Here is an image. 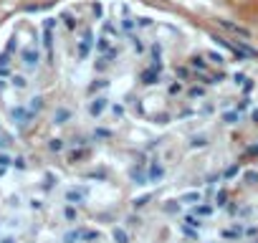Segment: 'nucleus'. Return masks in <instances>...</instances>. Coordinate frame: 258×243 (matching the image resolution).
I'll return each mask as SVG.
<instances>
[{"label":"nucleus","mask_w":258,"mask_h":243,"mask_svg":"<svg viewBox=\"0 0 258 243\" xmlns=\"http://www.w3.org/2000/svg\"><path fill=\"white\" fill-rule=\"evenodd\" d=\"M0 91H3V81H0Z\"/></svg>","instance_id":"bf43d9fd"},{"label":"nucleus","mask_w":258,"mask_h":243,"mask_svg":"<svg viewBox=\"0 0 258 243\" xmlns=\"http://www.w3.org/2000/svg\"><path fill=\"white\" fill-rule=\"evenodd\" d=\"M180 91H182V84H180V81H177V84H170V97H177Z\"/></svg>","instance_id":"4c0bfd02"},{"label":"nucleus","mask_w":258,"mask_h":243,"mask_svg":"<svg viewBox=\"0 0 258 243\" xmlns=\"http://www.w3.org/2000/svg\"><path fill=\"white\" fill-rule=\"evenodd\" d=\"M64 197H66V203H71V205H81V203H86V197H89V188H86V185L69 188V190L64 193Z\"/></svg>","instance_id":"7ed1b4c3"},{"label":"nucleus","mask_w":258,"mask_h":243,"mask_svg":"<svg viewBox=\"0 0 258 243\" xmlns=\"http://www.w3.org/2000/svg\"><path fill=\"white\" fill-rule=\"evenodd\" d=\"M251 117H253V122H256V124H258V109H256V112H253Z\"/></svg>","instance_id":"13d9d810"},{"label":"nucleus","mask_w":258,"mask_h":243,"mask_svg":"<svg viewBox=\"0 0 258 243\" xmlns=\"http://www.w3.org/2000/svg\"><path fill=\"white\" fill-rule=\"evenodd\" d=\"M10 84H13V89H18V91L28 89V79L23 73H10Z\"/></svg>","instance_id":"f8f14e48"},{"label":"nucleus","mask_w":258,"mask_h":243,"mask_svg":"<svg viewBox=\"0 0 258 243\" xmlns=\"http://www.w3.org/2000/svg\"><path fill=\"white\" fill-rule=\"evenodd\" d=\"M61 21H64V23H66L71 30L76 28V21H73V15H71V13H64V15H61Z\"/></svg>","instance_id":"c756f323"},{"label":"nucleus","mask_w":258,"mask_h":243,"mask_svg":"<svg viewBox=\"0 0 258 243\" xmlns=\"http://www.w3.org/2000/svg\"><path fill=\"white\" fill-rule=\"evenodd\" d=\"M238 172H240V165H231V167H228V170H225V177L231 180V177H235Z\"/></svg>","instance_id":"2f4dec72"},{"label":"nucleus","mask_w":258,"mask_h":243,"mask_svg":"<svg viewBox=\"0 0 258 243\" xmlns=\"http://www.w3.org/2000/svg\"><path fill=\"white\" fill-rule=\"evenodd\" d=\"M140 79H142V84H144V86H155V84L160 81V71L149 66V69H144V71H142Z\"/></svg>","instance_id":"6e6552de"},{"label":"nucleus","mask_w":258,"mask_h":243,"mask_svg":"<svg viewBox=\"0 0 258 243\" xmlns=\"http://www.w3.org/2000/svg\"><path fill=\"white\" fill-rule=\"evenodd\" d=\"M96 51H99V53H106V51H112V41L106 38V36H101V38H99V43H96Z\"/></svg>","instance_id":"5701e85b"},{"label":"nucleus","mask_w":258,"mask_h":243,"mask_svg":"<svg viewBox=\"0 0 258 243\" xmlns=\"http://www.w3.org/2000/svg\"><path fill=\"white\" fill-rule=\"evenodd\" d=\"M0 243H18L15 236H0Z\"/></svg>","instance_id":"09e8293b"},{"label":"nucleus","mask_w":258,"mask_h":243,"mask_svg":"<svg viewBox=\"0 0 258 243\" xmlns=\"http://www.w3.org/2000/svg\"><path fill=\"white\" fill-rule=\"evenodd\" d=\"M48 149L56 152V155H58V152H64V140H58V137H56V140H51L48 142Z\"/></svg>","instance_id":"bb28decb"},{"label":"nucleus","mask_w":258,"mask_h":243,"mask_svg":"<svg viewBox=\"0 0 258 243\" xmlns=\"http://www.w3.org/2000/svg\"><path fill=\"white\" fill-rule=\"evenodd\" d=\"M248 155H258V145H253V147H248Z\"/></svg>","instance_id":"4d7b16f0"},{"label":"nucleus","mask_w":258,"mask_h":243,"mask_svg":"<svg viewBox=\"0 0 258 243\" xmlns=\"http://www.w3.org/2000/svg\"><path fill=\"white\" fill-rule=\"evenodd\" d=\"M205 94V89H200V86H195V89H190V97L192 99H197V97H203Z\"/></svg>","instance_id":"a19ab883"},{"label":"nucleus","mask_w":258,"mask_h":243,"mask_svg":"<svg viewBox=\"0 0 258 243\" xmlns=\"http://www.w3.org/2000/svg\"><path fill=\"white\" fill-rule=\"evenodd\" d=\"M218 25H220V28H225L228 33H235L238 38H246V41H251V30H248V28H243V25H238V23H233V21L218 18Z\"/></svg>","instance_id":"20e7f679"},{"label":"nucleus","mask_w":258,"mask_h":243,"mask_svg":"<svg viewBox=\"0 0 258 243\" xmlns=\"http://www.w3.org/2000/svg\"><path fill=\"white\" fill-rule=\"evenodd\" d=\"M233 81H235V84H243L246 79H243V73H235V76H233Z\"/></svg>","instance_id":"864d4df0"},{"label":"nucleus","mask_w":258,"mask_h":243,"mask_svg":"<svg viewBox=\"0 0 258 243\" xmlns=\"http://www.w3.org/2000/svg\"><path fill=\"white\" fill-rule=\"evenodd\" d=\"M256 180H258V172H246V182H248V185H253Z\"/></svg>","instance_id":"c03bdc74"},{"label":"nucleus","mask_w":258,"mask_h":243,"mask_svg":"<svg viewBox=\"0 0 258 243\" xmlns=\"http://www.w3.org/2000/svg\"><path fill=\"white\" fill-rule=\"evenodd\" d=\"M248 106H251V101H248V99H243V101L238 104V112H246V109H248Z\"/></svg>","instance_id":"49530a36"},{"label":"nucleus","mask_w":258,"mask_h":243,"mask_svg":"<svg viewBox=\"0 0 258 243\" xmlns=\"http://www.w3.org/2000/svg\"><path fill=\"white\" fill-rule=\"evenodd\" d=\"M43 46H46V56L51 61L53 58V30L51 28H43Z\"/></svg>","instance_id":"1a4fd4ad"},{"label":"nucleus","mask_w":258,"mask_h":243,"mask_svg":"<svg viewBox=\"0 0 258 243\" xmlns=\"http://www.w3.org/2000/svg\"><path fill=\"white\" fill-rule=\"evenodd\" d=\"M91 43H94V33H91V30L86 28V30H84V41L79 43V58H81V61L89 56V51H91Z\"/></svg>","instance_id":"39448f33"},{"label":"nucleus","mask_w":258,"mask_h":243,"mask_svg":"<svg viewBox=\"0 0 258 243\" xmlns=\"http://www.w3.org/2000/svg\"><path fill=\"white\" fill-rule=\"evenodd\" d=\"M86 157H89V149L81 147V149H73V152H71V155H69V162L76 165V162H81V160H86Z\"/></svg>","instance_id":"f3484780"},{"label":"nucleus","mask_w":258,"mask_h":243,"mask_svg":"<svg viewBox=\"0 0 258 243\" xmlns=\"http://www.w3.org/2000/svg\"><path fill=\"white\" fill-rule=\"evenodd\" d=\"M25 106H28V109H30V112H33V114H38V112L43 109V97H30Z\"/></svg>","instance_id":"dca6fc26"},{"label":"nucleus","mask_w":258,"mask_h":243,"mask_svg":"<svg viewBox=\"0 0 258 243\" xmlns=\"http://www.w3.org/2000/svg\"><path fill=\"white\" fill-rule=\"evenodd\" d=\"M190 69H195V71H205L208 69V64H205V61H203V56H190Z\"/></svg>","instance_id":"6ab92c4d"},{"label":"nucleus","mask_w":258,"mask_h":243,"mask_svg":"<svg viewBox=\"0 0 258 243\" xmlns=\"http://www.w3.org/2000/svg\"><path fill=\"white\" fill-rule=\"evenodd\" d=\"M104 109H106V99H104V97H96V99L89 101V114H91V117H101Z\"/></svg>","instance_id":"0eeeda50"},{"label":"nucleus","mask_w":258,"mask_h":243,"mask_svg":"<svg viewBox=\"0 0 258 243\" xmlns=\"http://www.w3.org/2000/svg\"><path fill=\"white\" fill-rule=\"evenodd\" d=\"M64 216H66V220H71V223H73L76 218H79V213H76V208H73V205L69 203V205L64 208Z\"/></svg>","instance_id":"a878e982"},{"label":"nucleus","mask_w":258,"mask_h":243,"mask_svg":"<svg viewBox=\"0 0 258 243\" xmlns=\"http://www.w3.org/2000/svg\"><path fill=\"white\" fill-rule=\"evenodd\" d=\"M106 86H109V81H104V79H96L94 84L89 86V94H94V91H99V89H106Z\"/></svg>","instance_id":"cd10ccee"},{"label":"nucleus","mask_w":258,"mask_h":243,"mask_svg":"<svg viewBox=\"0 0 258 243\" xmlns=\"http://www.w3.org/2000/svg\"><path fill=\"white\" fill-rule=\"evenodd\" d=\"M121 114H124V106H121V104H114V117H121Z\"/></svg>","instance_id":"8fccbe9b"},{"label":"nucleus","mask_w":258,"mask_h":243,"mask_svg":"<svg viewBox=\"0 0 258 243\" xmlns=\"http://www.w3.org/2000/svg\"><path fill=\"white\" fill-rule=\"evenodd\" d=\"M104 33H106V36H114V33H117V28H114L112 23H104Z\"/></svg>","instance_id":"37998d69"},{"label":"nucleus","mask_w":258,"mask_h":243,"mask_svg":"<svg viewBox=\"0 0 258 243\" xmlns=\"http://www.w3.org/2000/svg\"><path fill=\"white\" fill-rule=\"evenodd\" d=\"M112 238H114V243H129V236H127V231H124V228H114Z\"/></svg>","instance_id":"aec40b11"},{"label":"nucleus","mask_w":258,"mask_h":243,"mask_svg":"<svg viewBox=\"0 0 258 243\" xmlns=\"http://www.w3.org/2000/svg\"><path fill=\"white\" fill-rule=\"evenodd\" d=\"M3 76H10V53L8 51L0 53V79Z\"/></svg>","instance_id":"9b49d317"},{"label":"nucleus","mask_w":258,"mask_h":243,"mask_svg":"<svg viewBox=\"0 0 258 243\" xmlns=\"http://www.w3.org/2000/svg\"><path fill=\"white\" fill-rule=\"evenodd\" d=\"M129 177L134 180V185H147V175H144V170H137V167H132V170H129Z\"/></svg>","instance_id":"ddd939ff"},{"label":"nucleus","mask_w":258,"mask_h":243,"mask_svg":"<svg viewBox=\"0 0 258 243\" xmlns=\"http://www.w3.org/2000/svg\"><path fill=\"white\" fill-rule=\"evenodd\" d=\"M81 241H99V233H96V231H84Z\"/></svg>","instance_id":"72a5a7b5"},{"label":"nucleus","mask_w":258,"mask_h":243,"mask_svg":"<svg viewBox=\"0 0 258 243\" xmlns=\"http://www.w3.org/2000/svg\"><path fill=\"white\" fill-rule=\"evenodd\" d=\"M81 236H84V228H76V231H69V233L64 236V243H79V241H81Z\"/></svg>","instance_id":"a211bd4d"},{"label":"nucleus","mask_w":258,"mask_h":243,"mask_svg":"<svg viewBox=\"0 0 258 243\" xmlns=\"http://www.w3.org/2000/svg\"><path fill=\"white\" fill-rule=\"evenodd\" d=\"M21 61H23V66L28 71H36L38 64H41V51H38V46L36 43H28L23 46V51H21Z\"/></svg>","instance_id":"f257e3e1"},{"label":"nucleus","mask_w":258,"mask_h":243,"mask_svg":"<svg viewBox=\"0 0 258 243\" xmlns=\"http://www.w3.org/2000/svg\"><path fill=\"white\" fill-rule=\"evenodd\" d=\"M215 205H218V208H225V205H228V190H218V195H215Z\"/></svg>","instance_id":"393cba45"},{"label":"nucleus","mask_w":258,"mask_h":243,"mask_svg":"<svg viewBox=\"0 0 258 243\" xmlns=\"http://www.w3.org/2000/svg\"><path fill=\"white\" fill-rule=\"evenodd\" d=\"M208 58H210V61H215V64H225V58H223L220 53H215V51H212V53H208Z\"/></svg>","instance_id":"58836bf2"},{"label":"nucleus","mask_w":258,"mask_h":243,"mask_svg":"<svg viewBox=\"0 0 258 243\" xmlns=\"http://www.w3.org/2000/svg\"><path fill=\"white\" fill-rule=\"evenodd\" d=\"M10 117H13V122H15L18 127H28L30 122H33V117H36V114L30 112L28 106L18 104V106H13V109H10Z\"/></svg>","instance_id":"f03ea898"},{"label":"nucleus","mask_w":258,"mask_h":243,"mask_svg":"<svg viewBox=\"0 0 258 243\" xmlns=\"http://www.w3.org/2000/svg\"><path fill=\"white\" fill-rule=\"evenodd\" d=\"M10 145V134H0V147H8Z\"/></svg>","instance_id":"a18cd8bd"},{"label":"nucleus","mask_w":258,"mask_h":243,"mask_svg":"<svg viewBox=\"0 0 258 243\" xmlns=\"http://www.w3.org/2000/svg\"><path fill=\"white\" fill-rule=\"evenodd\" d=\"M175 73L180 76L182 81H185V79H188V73H190V69H188V66H180V69H175Z\"/></svg>","instance_id":"c9c22d12"},{"label":"nucleus","mask_w":258,"mask_h":243,"mask_svg":"<svg viewBox=\"0 0 258 243\" xmlns=\"http://www.w3.org/2000/svg\"><path fill=\"white\" fill-rule=\"evenodd\" d=\"M94 137H99V140H106V137H112V132H109V129H96Z\"/></svg>","instance_id":"ea45409f"},{"label":"nucleus","mask_w":258,"mask_h":243,"mask_svg":"<svg viewBox=\"0 0 258 243\" xmlns=\"http://www.w3.org/2000/svg\"><path fill=\"white\" fill-rule=\"evenodd\" d=\"M185 223H188L190 228H195V231H200V228H203V220H200V216H195V213H190V216L185 218Z\"/></svg>","instance_id":"412c9836"},{"label":"nucleus","mask_w":258,"mask_h":243,"mask_svg":"<svg viewBox=\"0 0 258 243\" xmlns=\"http://www.w3.org/2000/svg\"><path fill=\"white\" fill-rule=\"evenodd\" d=\"M253 243H258V238H256V241H253Z\"/></svg>","instance_id":"680f3d73"},{"label":"nucleus","mask_w":258,"mask_h":243,"mask_svg":"<svg viewBox=\"0 0 258 243\" xmlns=\"http://www.w3.org/2000/svg\"><path fill=\"white\" fill-rule=\"evenodd\" d=\"M129 41H132V49H134L137 53H144V43H142L140 38H137V36H132Z\"/></svg>","instance_id":"c85d7f7f"},{"label":"nucleus","mask_w":258,"mask_h":243,"mask_svg":"<svg viewBox=\"0 0 258 243\" xmlns=\"http://www.w3.org/2000/svg\"><path fill=\"white\" fill-rule=\"evenodd\" d=\"M132 28H134V21H132V18H124V21H121V30H127V33H129Z\"/></svg>","instance_id":"e433bc0d"},{"label":"nucleus","mask_w":258,"mask_h":243,"mask_svg":"<svg viewBox=\"0 0 258 243\" xmlns=\"http://www.w3.org/2000/svg\"><path fill=\"white\" fill-rule=\"evenodd\" d=\"M30 208H33V210H41V200H30Z\"/></svg>","instance_id":"6e6d98bb"},{"label":"nucleus","mask_w":258,"mask_h":243,"mask_svg":"<svg viewBox=\"0 0 258 243\" xmlns=\"http://www.w3.org/2000/svg\"><path fill=\"white\" fill-rule=\"evenodd\" d=\"M140 25L147 28V25H152V21H149V18H140Z\"/></svg>","instance_id":"5fc2aeb1"},{"label":"nucleus","mask_w":258,"mask_h":243,"mask_svg":"<svg viewBox=\"0 0 258 243\" xmlns=\"http://www.w3.org/2000/svg\"><path fill=\"white\" fill-rule=\"evenodd\" d=\"M127 223H129V225H140L142 220H140V218H134V216H129V218H127Z\"/></svg>","instance_id":"603ef678"},{"label":"nucleus","mask_w":258,"mask_h":243,"mask_svg":"<svg viewBox=\"0 0 258 243\" xmlns=\"http://www.w3.org/2000/svg\"><path fill=\"white\" fill-rule=\"evenodd\" d=\"M91 13H94V18H101V15H104V5L99 3V0H96L94 5H91Z\"/></svg>","instance_id":"7c9ffc66"},{"label":"nucleus","mask_w":258,"mask_h":243,"mask_svg":"<svg viewBox=\"0 0 258 243\" xmlns=\"http://www.w3.org/2000/svg\"><path fill=\"white\" fill-rule=\"evenodd\" d=\"M192 213H195V216H200V218H208V216H212V205H208V203L200 200V205L195 203V210Z\"/></svg>","instance_id":"4468645a"},{"label":"nucleus","mask_w":258,"mask_h":243,"mask_svg":"<svg viewBox=\"0 0 258 243\" xmlns=\"http://www.w3.org/2000/svg\"><path fill=\"white\" fill-rule=\"evenodd\" d=\"M190 147H208V137H205V134L190 137Z\"/></svg>","instance_id":"4be33fe9"},{"label":"nucleus","mask_w":258,"mask_h":243,"mask_svg":"<svg viewBox=\"0 0 258 243\" xmlns=\"http://www.w3.org/2000/svg\"><path fill=\"white\" fill-rule=\"evenodd\" d=\"M223 122L225 124H235V122H240V112L235 109V112H225L223 114Z\"/></svg>","instance_id":"b1692460"},{"label":"nucleus","mask_w":258,"mask_h":243,"mask_svg":"<svg viewBox=\"0 0 258 243\" xmlns=\"http://www.w3.org/2000/svg\"><path fill=\"white\" fill-rule=\"evenodd\" d=\"M15 49H18V43H15V38H10V43H8V49H5V51H8V53H13Z\"/></svg>","instance_id":"3c124183"},{"label":"nucleus","mask_w":258,"mask_h":243,"mask_svg":"<svg viewBox=\"0 0 258 243\" xmlns=\"http://www.w3.org/2000/svg\"><path fill=\"white\" fill-rule=\"evenodd\" d=\"M147 177H149L152 182L162 180V177H164V167H162V165H152V167H149V175H147Z\"/></svg>","instance_id":"2eb2a0df"},{"label":"nucleus","mask_w":258,"mask_h":243,"mask_svg":"<svg viewBox=\"0 0 258 243\" xmlns=\"http://www.w3.org/2000/svg\"><path fill=\"white\" fill-rule=\"evenodd\" d=\"M208 243H215V241H208Z\"/></svg>","instance_id":"052dcab7"},{"label":"nucleus","mask_w":258,"mask_h":243,"mask_svg":"<svg viewBox=\"0 0 258 243\" xmlns=\"http://www.w3.org/2000/svg\"><path fill=\"white\" fill-rule=\"evenodd\" d=\"M147 203H149V195H142V197H134L132 205H134V208H144Z\"/></svg>","instance_id":"473e14b6"},{"label":"nucleus","mask_w":258,"mask_h":243,"mask_svg":"<svg viewBox=\"0 0 258 243\" xmlns=\"http://www.w3.org/2000/svg\"><path fill=\"white\" fill-rule=\"evenodd\" d=\"M13 165V157L10 155H3V152H0V167H10Z\"/></svg>","instance_id":"f704fd0d"},{"label":"nucleus","mask_w":258,"mask_h":243,"mask_svg":"<svg viewBox=\"0 0 258 243\" xmlns=\"http://www.w3.org/2000/svg\"><path fill=\"white\" fill-rule=\"evenodd\" d=\"M13 165L18 167V170H25V157H15V160H13Z\"/></svg>","instance_id":"79ce46f5"},{"label":"nucleus","mask_w":258,"mask_h":243,"mask_svg":"<svg viewBox=\"0 0 258 243\" xmlns=\"http://www.w3.org/2000/svg\"><path fill=\"white\" fill-rule=\"evenodd\" d=\"M177 200H180V203H200V200H203V193H200V190H190V193H182Z\"/></svg>","instance_id":"9d476101"},{"label":"nucleus","mask_w":258,"mask_h":243,"mask_svg":"<svg viewBox=\"0 0 258 243\" xmlns=\"http://www.w3.org/2000/svg\"><path fill=\"white\" fill-rule=\"evenodd\" d=\"M53 25H56V18H46L43 21V28H51L53 30Z\"/></svg>","instance_id":"de8ad7c7"},{"label":"nucleus","mask_w":258,"mask_h":243,"mask_svg":"<svg viewBox=\"0 0 258 243\" xmlns=\"http://www.w3.org/2000/svg\"><path fill=\"white\" fill-rule=\"evenodd\" d=\"M73 112L69 109V106H56L53 112V124H66V122H71Z\"/></svg>","instance_id":"423d86ee"}]
</instances>
